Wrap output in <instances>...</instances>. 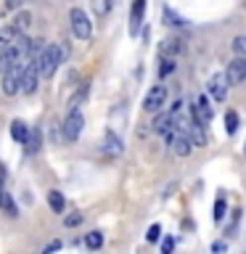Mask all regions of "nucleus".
<instances>
[{"instance_id":"nucleus-9","label":"nucleus","mask_w":246,"mask_h":254,"mask_svg":"<svg viewBox=\"0 0 246 254\" xmlns=\"http://www.w3.org/2000/svg\"><path fill=\"white\" fill-rule=\"evenodd\" d=\"M190 114H193L198 122H201L204 127L212 122V117H214V109H212V103H209V98H206V95H201V98H198L193 106H190Z\"/></svg>"},{"instance_id":"nucleus-20","label":"nucleus","mask_w":246,"mask_h":254,"mask_svg":"<svg viewBox=\"0 0 246 254\" xmlns=\"http://www.w3.org/2000/svg\"><path fill=\"white\" fill-rule=\"evenodd\" d=\"M87 90H90V85H87V82L79 85V87H77V93L69 98V109H79V103H82V101L87 98Z\"/></svg>"},{"instance_id":"nucleus-13","label":"nucleus","mask_w":246,"mask_h":254,"mask_svg":"<svg viewBox=\"0 0 246 254\" xmlns=\"http://www.w3.org/2000/svg\"><path fill=\"white\" fill-rule=\"evenodd\" d=\"M11 138H13L16 143H21V146L27 143V138H29V127L24 125L21 119H13V122H11Z\"/></svg>"},{"instance_id":"nucleus-12","label":"nucleus","mask_w":246,"mask_h":254,"mask_svg":"<svg viewBox=\"0 0 246 254\" xmlns=\"http://www.w3.org/2000/svg\"><path fill=\"white\" fill-rule=\"evenodd\" d=\"M103 148H106L109 154L119 156V154H122V148H124V146H122V140H119L114 132H111V130H106V132H103Z\"/></svg>"},{"instance_id":"nucleus-19","label":"nucleus","mask_w":246,"mask_h":254,"mask_svg":"<svg viewBox=\"0 0 246 254\" xmlns=\"http://www.w3.org/2000/svg\"><path fill=\"white\" fill-rule=\"evenodd\" d=\"M48 204H51V209L56 214H63V209H66V201H63L61 190H51V193H48Z\"/></svg>"},{"instance_id":"nucleus-7","label":"nucleus","mask_w":246,"mask_h":254,"mask_svg":"<svg viewBox=\"0 0 246 254\" xmlns=\"http://www.w3.org/2000/svg\"><path fill=\"white\" fill-rule=\"evenodd\" d=\"M225 79H228V85H241L244 82L246 79V56H236V59L228 64Z\"/></svg>"},{"instance_id":"nucleus-4","label":"nucleus","mask_w":246,"mask_h":254,"mask_svg":"<svg viewBox=\"0 0 246 254\" xmlns=\"http://www.w3.org/2000/svg\"><path fill=\"white\" fill-rule=\"evenodd\" d=\"M82 127H85V117L79 114V109H69V117L63 119V138L74 143L79 138V132H82Z\"/></svg>"},{"instance_id":"nucleus-1","label":"nucleus","mask_w":246,"mask_h":254,"mask_svg":"<svg viewBox=\"0 0 246 254\" xmlns=\"http://www.w3.org/2000/svg\"><path fill=\"white\" fill-rule=\"evenodd\" d=\"M35 59H37L40 77H43V79H51V77L56 74V69L61 66V61H63V45H59V43L45 45L43 51L35 56Z\"/></svg>"},{"instance_id":"nucleus-29","label":"nucleus","mask_w":246,"mask_h":254,"mask_svg":"<svg viewBox=\"0 0 246 254\" xmlns=\"http://www.w3.org/2000/svg\"><path fill=\"white\" fill-rule=\"evenodd\" d=\"M159 236H162V225H156V222H154V225L148 228V233H146V241H148V244H156Z\"/></svg>"},{"instance_id":"nucleus-34","label":"nucleus","mask_w":246,"mask_h":254,"mask_svg":"<svg viewBox=\"0 0 246 254\" xmlns=\"http://www.w3.org/2000/svg\"><path fill=\"white\" fill-rule=\"evenodd\" d=\"M59 249H61V241H51L45 246V252H59Z\"/></svg>"},{"instance_id":"nucleus-5","label":"nucleus","mask_w":246,"mask_h":254,"mask_svg":"<svg viewBox=\"0 0 246 254\" xmlns=\"http://www.w3.org/2000/svg\"><path fill=\"white\" fill-rule=\"evenodd\" d=\"M21 71H24V61L13 64L8 71H3V93L5 95H16L21 90Z\"/></svg>"},{"instance_id":"nucleus-10","label":"nucleus","mask_w":246,"mask_h":254,"mask_svg":"<svg viewBox=\"0 0 246 254\" xmlns=\"http://www.w3.org/2000/svg\"><path fill=\"white\" fill-rule=\"evenodd\" d=\"M172 127H175V114H172V109H170V111H156L151 130H154L156 135H164L167 130H172Z\"/></svg>"},{"instance_id":"nucleus-22","label":"nucleus","mask_w":246,"mask_h":254,"mask_svg":"<svg viewBox=\"0 0 246 254\" xmlns=\"http://www.w3.org/2000/svg\"><path fill=\"white\" fill-rule=\"evenodd\" d=\"M29 24H32V13H29V11H21V13L13 19V27L19 29V32H27Z\"/></svg>"},{"instance_id":"nucleus-28","label":"nucleus","mask_w":246,"mask_h":254,"mask_svg":"<svg viewBox=\"0 0 246 254\" xmlns=\"http://www.w3.org/2000/svg\"><path fill=\"white\" fill-rule=\"evenodd\" d=\"M164 21H167V24H172V27H183V24H185L178 13H175V11H170V8L164 11Z\"/></svg>"},{"instance_id":"nucleus-17","label":"nucleus","mask_w":246,"mask_h":254,"mask_svg":"<svg viewBox=\"0 0 246 254\" xmlns=\"http://www.w3.org/2000/svg\"><path fill=\"white\" fill-rule=\"evenodd\" d=\"M175 69H178V64H175L172 56H162V59H159V77H162V79L175 74Z\"/></svg>"},{"instance_id":"nucleus-24","label":"nucleus","mask_w":246,"mask_h":254,"mask_svg":"<svg viewBox=\"0 0 246 254\" xmlns=\"http://www.w3.org/2000/svg\"><path fill=\"white\" fill-rule=\"evenodd\" d=\"M228 212V204H225V196H217V201H214V222H222V217H225Z\"/></svg>"},{"instance_id":"nucleus-14","label":"nucleus","mask_w":246,"mask_h":254,"mask_svg":"<svg viewBox=\"0 0 246 254\" xmlns=\"http://www.w3.org/2000/svg\"><path fill=\"white\" fill-rule=\"evenodd\" d=\"M19 35H21V32L16 29L13 24H5V27H0V51L11 45V43H13V40L19 37Z\"/></svg>"},{"instance_id":"nucleus-21","label":"nucleus","mask_w":246,"mask_h":254,"mask_svg":"<svg viewBox=\"0 0 246 254\" xmlns=\"http://www.w3.org/2000/svg\"><path fill=\"white\" fill-rule=\"evenodd\" d=\"M85 246H87V249H101V246H103V233H101V230H93V233H87L85 236Z\"/></svg>"},{"instance_id":"nucleus-25","label":"nucleus","mask_w":246,"mask_h":254,"mask_svg":"<svg viewBox=\"0 0 246 254\" xmlns=\"http://www.w3.org/2000/svg\"><path fill=\"white\" fill-rule=\"evenodd\" d=\"M40 140H43V135H40V132H29L27 143H24V146H27V151H29V154H37V151H40Z\"/></svg>"},{"instance_id":"nucleus-8","label":"nucleus","mask_w":246,"mask_h":254,"mask_svg":"<svg viewBox=\"0 0 246 254\" xmlns=\"http://www.w3.org/2000/svg\"><path fill=\"white\" fill-rule=\"evenodd\" d=\"M228 79H225V74H212L209 77V82H206V90H209V95H212V101H217V103H222L228 98Z\"/></svg>"},{"instance_id":"nucleus-2","label":"nucleus","mask_w":246,"mask_h":254,"mask_svg":"<svg viewBox=\"0 0 246 254\" xmlns=\"http://www.w3.org/2000/svg\"><path fill=\"white\" fill-rule=\"evenodd\" d=\"M69 21H71V32H74L77 40H90L93 35V21L82 8H71L69 11Z\"/></svg>"},{"instance_id":"nucleus-33","label":"nucleus","mask_w":246,"mask_h":254,"mask_svg":"<svg viewBox=\"0 0 246 254\" xmlns=\"http://www.w3.org/2000/svg\"><path fill=\"white\" fill-rule=\"evenodd\" d=\"M225 249H228L225 241H214V244H212V252H225Z\"/></svg>"},{"instance_id":"nucleus-18","label":"nucleus","mask_w":246,"mask_h":254,"mask_svg":"<svg viewBox=\"0 0 246 254\" xmlns=\"http://www.w3.org/2000/svg\"><path fill=\"white\" fill-rule=\"evenodd\" d=\"M0 206H3V212L11 214V217H16V214H19V206H16V201L11 198V193H8V190H3V188H0Z\"/></svg>"},{"instance_id":"nucleus-15","label":"nucleus","mask_w":246,"mask_h":254,"mask_svg":"<svg viewBox=\"0 0 246 254\" xmlns=\"http://www.w3.org/2000/svg\"><path fill=\"white\" fill-rule=\"evenodd\" d=\"M172 148H175V154H178V156H188L190 151H193V143H190L185 135L178 132V135H175V140H172Z\"/></svg>"},{"instance_id":"nucleus-27","label":"nucleus","mask_w":246,"mask_h":254,"mask_svg":"<svg viewBox=\"0 0 246 254\" xmlns=\"http://www.w3.org/2000/svg\"><path fill=\"white\" fill-rule=\"evenodd\" d=\"M82 220H85L82 212H71V214H66V217H63V225H66V228H77Z\"/></svg>"},{"instance_id":"nucleus-6","label":"nucleus","mask_w":246,"mask_h":254,"mask_svg":"<svg viewBox=\"0 0 246 254\" xmlns=\"http://www.w3.org/2000/svg\"><path fill=\"white\" fill-rule=\"evenodd\" d=\"M164 101H167V87L164 85H154L146 93V98H143V109L151 111V114H156V111H162Z\"/></svg>"},{"instance_id":"nucleus-11","label":"nucleus","mask_w":246,"mask_h":254,"mask_svg":"<svg viewBox=\"0 0 246 254\" xmlns=\"http://www.w3.org/2000/svg\"><path fill=\"white\" fill-rule=\"evenodd\" d=\"M143 11H146V0H135L132 11H130V35H138V32H140Z\"/></svg>"},{"instance_id":"nucleus-31","label":"nucleus","mask_w":246,"mask_h":254,"mask_svg":"<svg viewBox=\"0 0 246 254\" xmlns=\"http://www.w3.org/2000/svg\"><path fill=\"white\" fill-rule=\"evenodd\" d=\"M172 249H175V238H172V236H167L164 241H162V252H164V254H170Z\"/></svg>"},{"instance_id":"nucleus-16","label":"nucleus","mask_w":246,"mask_h":254,"mask_svg":"<svg viewBox=\"0 0 246 254\" xmlns=\"http://www.w3.org/2000/svg\"><path fill=\"white\" fill-rule=\"evenodd\" d=\"M180 51H183V45H180L178 37H167L164 43L159 45V53H162V56H172V59H175V56H178Z\"/></svg>"},{"instance_id":"nucleus-32","label":"nucleus","mask_w":246,"mask_h":254,"mask_svg":"<svg viewBox=\"0 0 246 254\" xmlns=\"http://www.w3.org/2000/svg\"><path fill=\"white\" fill-rule=\"evenodd\" d=\"M21 3H24V0H5L3 8H5V11H13V8H21Z\"/></svg>"},{"instance_id":"nucleus-30","label":"nucleus","mask_w":246,"mask_h":254,"mask_svg":"<svg viewBox=\"0 0 246 254\" xmlns=\"http://www.w3.org/2000/svg\"><path fill=\"white\" fill-rule=\"evenodd\" d=\"M233 53L236 56H246V37H236L233 40Z\"/></svg>"},{"instance_id":"nucleus-26","label":"nucleus","mask_w":246,"mask_h":254,"mask_svg":"<svg viewBox=\"0 0 246 254\" xmlns=\"http://www.w3.org/2000/svg\"><path fill=\"white\" fill-rule=\"evenodd\" d=\"M93 11L95 16H106L111 11V0H93Z\"/></svg>"},{"instance_id":"nucleus-23","label":"nucleus","mask_w":246,"mask_h":254,"mask_svg":"<svg viewBox=\"0 0 246 254\" xmlns=\"http://www.w3.org/2000/svg\"><path fill=\"white\" fill-rule=\"evenodd\" d=\"M238 122H241V117H238L236 111H228V114H225V132H228V135H236Z\"/></svg>"},{"instance_id":"nucleus-35","label":"nucleus","mask_w":246,"mask_h":254,"mask_svg":"<svg viewBox=\"0 0 246 254\" xmlns=\"http://www.w3.org/2000/svg\"><path fill=\"white\" fill-rule=\"evenodd\" d=\"M3 180H5V167L0 164V183H3Z\"/></svg>"},{"instance_id":"nucleus-3","label":"nucleus","mask_w":246,"mask_h":254,"mask_svg":"<svg viewBox=\"0 0 246 254\" xmlns=\"http://www.w3.org/2000/svg\"><path fill=\"white\" fill-rule=\"evenodd\" d=\"M37 82H40L37 59H27V64H24V71H21V93H24V95H32V93L37 90Z\"/></svg>"}]
</instances>
